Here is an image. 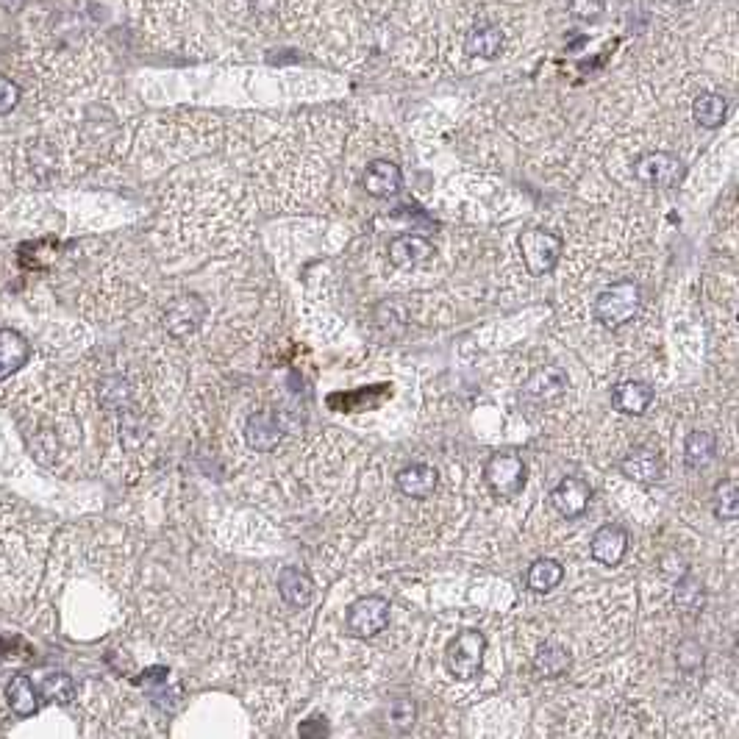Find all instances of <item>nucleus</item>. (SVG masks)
Listing matches in <instances>:
<instances>
[{
    "label": "nucleus",
    "mask_w": 739,
    "mask_h": 739,
    "mask_svg": "<svg viewBox=\"0 0 739 739\" xmlns=\"http://www.w3.org/2000/svg\"><path fill=\"white\" fill-rule=\"evenodd\" d=\"M48 528L37 514L0 495V598H28L42 576Z\"/></svg>",
    "instance_id": "nucleus-1"
},
{
    "label": "nucleus",
    "mask_w": 739,
    "mask_h": 739,
    "mask_svg": "<svg viewBox=\"0 0 739 739\" xmlns=\"http://www.w3.org/2000/svg\"><path fill=\"white\" fill-rule=\"evenodd\" d=\"M639 306H642V289L637 281L623 278L601 289V295L595 298V320L606 328H623L637 317Z\"/></svg>",
    "instance_id": "nucleus-2"
},
{
    "label": "nucleus",
    "mask_w": 739,
    "mask_h": 739,
    "mask_svg": "<svg viewBox=\"0 0 739 739\" xmlns=\"http://www.w3.org/2000/svg\"><path fill=\"white\" fill-rule=\"evenodd\" d=\"M520 253H523V262H526L528 273L531 276H548L553 267L559 264L564 253V242L551 231H542V228H528L517 239Z\"/></svg>",
    "instance_id": "nucleus-3"
},
{
    "label": "nucleus",
    "mask_w": 739,
    "mask_h": 739,
    "mask_svg": "<svg viewBox=\"0 0 739 739\" xmlns=\"http://www.w3.org/2000/svg\"><path fill=\"white\" fill-rule=\"evenodd\" d=\"M484 653H487V637L476 628H467L453 637L451 648L445 653V667L451 676L464 678V681L476 678L484 667Z\"/></svg>",
    "instance_id": "nucleus-4"
},
{
    "label": "nucleus",
    "mask_w": 739,
    "mask_h": 739,
    "mask_svg": "<svg viewBox=\"0 0 739 739\" xmlns=\"http://www.w3.org/2000/svg\"><path fill=\"white\" fill-rule=\"evenodd\" d=\"M484 478L492 495L498 498H517L526 487V462L517 453H495L484 464Z\"/></svg>",
    "instance_id": "nucleus-5"
},
{
    "label": "nucleus",
    "mask_w": 739,
    "mask_h": 739,
    "mask_svg": "<svg viewBox=\"0 0 739 739\" xmlns=\"http://www.w3.org/2000/svg\"><path fill=\"white\" fill-rule=\"evenodd\" d=\"M345 626L353 637L370 639L378 637L389 626V601L381 595H364L345 614Z\"/></svg>",
    "instance_id": "nucleus-6"
},
{
    "label": "nucleus",
    "mask_w": 739,
    "mask_h": 739,
    "mask_svg": "<svg viewBox=\"0 0 739 739\" xmlns=\"http://www.w3.org/2000/svg\"><path fill=\"white\" fill-rule=\"evenodd\" d=\"M634 176L648 187H676L684 178V162L673 153H645L634 162Z\"/></svg>",
    "instance_id": "nucleus-7"
},
{
    "label": "nucleus",
    "mask_w": 739,
    "mask_h": 739,
    "mask_svg": "<svg viewBox=\"0 0 739 739\" xmlns=\"http://www.w3.org/2000/svg\"><path fill=\"white\" fill-rule=\"evenodd\" d=\"M203 317H206V303L198 295H178L176 301L164 309L162 323L170 337L184 339L201 328Z\"/></svg>",
    "instance_id": "nucleus-8"
},
{
    "label": "nucleus",
    "mask_w": 739,
    "mask_h": 739,
    "mask_svg": "<svg viewBox=\"0 0 739 739\" xmlns=\"http://www.w3.org/2000/svg\"><path fill=\"white\" fill-rule=\"evenodd\" d=\"M589 501H592V487H589L584 478L567 476L562 478L551 492V503L556 512L567 517V520H576L587 512Z\"/></svg>",
    "instance_id": "nucleus-9"
},
{
    "label": "nucleus",
    "mask_w": 739,
    "mask_h": 739,
    "mask_svg": "<svg viewBox=\"0 0 739 739\" xmlns=\"http://www.w3.org/2000/svg\"><path fill=\"white\" fill-rule=\"evenodd\" d=\"M589 551H592L595 562L606 564V567L620 564L628 551V531L623 526H617V523L598 528L592 542H589Z\"/></svg>",
    "instance_id": "nucleus-10"
},
{
    "label": "nucleus",
    "mask_w": 739,
    "mask_h": 739,
    "mask_svg": "<svg viewBox=\"0 0 739 739\" xmlns=\"http://www.w3.org/2000/svg\"><path fill=\"white\" fill-rule=\"evenodd\" d=\"M403 184V173L401 167L389 159H376V162L367 164L362 176V187L367 195L373 198H392Z\"/></svg>",
    "instance_id": "nucleus-11"
},
{
    "label": "nucleus",
    "mask_w": 739,
    "mask_h": 739,
    "mask_svg": "<svg viewBox=\"0 0 739 739\" xmlns=\"http://www.w3.org/2000/svg\"><path fill=\"white\" fill-rule=\"evenodd\" d=\"M387 256L395 267L409 270V267L426 264L434 256V248H431L428 239L417 237V234H401V237H395L387 245Z\"/></svg>",
    "instance_id": "nucleus-12"
},
{
    "label": "nucleus",
    "mask_w": 739,
    "mask_h": 739,
    "mask_svg": "<svg viewBox=\"0 0 739 739\" xmlns=\"http://www.w3.org/2000/svg\"><path fill=\"white\" fill-rule=\"evenodd\" d=\"M278 595L284 598L287 606L292 609H306L314 598V581L309 578L306 570L301 567H284L281 573H278Z\"/></svg>",
    "instance_id": "nucleus-13"
},
{
    "label": "nucleus",
    "mask_w": 739,
    "mask_h": 739,
    "mask_svg": "<svg viewBox=\"0 0 739 739\" xmlns=\"http://www.w3.org/2000/svg\"><path fill=\"white\" fill-rule=\"evenodd\" d=\"M564 389H567V373H564L562 367H539L531 373V378L526 381V392L528 398H534L539 403H551V401H559L564 395Z\"/></svg>",
    "instance_id": "nucleus-14"
},
{
    "label": "nucleus",
    "mask_w": 739,
    "mask_h": 739,
    "mask_svg": "<svg viewBox=\"0 0 739 739\" xmlns=\"http://www.w3.org/2000/svg\"><path fill=\"white\" fill-rule=\"evenodd\" d=\"M620 470L623 476H628L631 481H639V484H653L664 476V464L659 459V453L651 451V448H637L631 451L620 462Z\"/></svg>",
    "instance_id": "nucleus-15"
},
{
    "label": "nucleus",
    "mask_w": 739,
    "mask_h": 739,
    "mask_svg": "<svg viewBox=\"0 0 739 739\" xmlns=\"http://www.w3.org/2000/svg\"><path fill=\"white\" fill-rule=\"evenodd\" d=\"M653 403V389L645 381H623L612 389V406L623 414H645Z\"/></svg>",
    "instance_id": "nucleus-16"
},
{
    "label": "nucleus",
    "mask_w": 739,
    "mask_h": 739,
    "mask_svg": "<svg viewBox=\"0 0 739 739\" xmlns=\"http://www.w3.org/2000/svg\"><path fill=\"white\" fill-rule=\"evenodd\" d=\"M3 701L6 706L12 709V714L17 717H34L39 712V695L34 684H31V678L23 676V673H17V676L9 678V684H6V692H3Z\"/></svg>",
    "instance_id": "nucleus-17"
},
{
    "label": "nucleus",
    "mask_w": 739,
    "mask_h": 739,
    "mask_svg": "<svg viewBox=\"0 0 739 739\" xmlns=\"http://www.w3.org/2000/svg\"><path fill=\"white\" fill-rule=\"evenodd\" d=\"M464 51L476 59H495L503 51V31L495 23H478L467 31Z\"/></svg>",
    "instance_id": "nucleus-18"
},
{
    "label": "nucleus",
    "mask_w": 739,
    "mask_h": 739,
    "mask_svg": "<svg viewBox=\"0 0 739 739\" xmlns=\"http://www.w3.org/2000/svg\"><path fill=\"white\" fill-rule=\"evenodd\" d=\"M437 481V470L428 464H409L398 473V489L406 498H417V501L428 498L437 489Z\"/></svg>",
    "instance_id": "nucleus-19"
},
{
    "label": "nucleus",
    "mask_w": 739,
    "mask_h": 739,
    "mask_svg": "<svg viewBox=\"0 0 739 739\" xmlns=\"http://www.w3.org/2000/svg\"><path fill=\"white\" fill-rule=\"evenodd\" d=\"M245 437L253 451L270 453L281 442V428H278L276 417L267 412H256L248 417V426H245Z\"/></svg>",
    "instance_id": "nucleus-20"
},
{
    "label": "nucleus",
    "mask_w": 739,
    "mask_h": 739,
    "mask_svg": "<svg viewBox=\"0 0 739 739\" xmlns=\"http://www.w3.org/2000/svg\"><path fill=\"white\" fill-rule=\"evenodd\" d=\"M714 453H717V437L712 431H692L684 442V464L689 470H703L706 464H712Z\"/></svg>",
    "instance_id": "nucleus-21"
},
{
    "label": "nucleus",
    "mask_w": 739,
    "mask_h": 739,
    "mask_svg": "<svg viewBox=\"0 0 739 739\" xmlns=\"http://www.w3.org/2000/svg\"><path fill=\"white\" fill-rule=\"evenodd\" d=\"M726 114H728L726 98L717 95V92H703V95H698L695 106H692V117H695V123L703 128L723 126Z\"/></svg>",
    "instance_id": "nucleus-22"
},
{
    "label": "nucleus",
    "mask_w": 739,
    "mask_h": 739,
    "mask_svg": "<svg viewBox=\"0 0 739 739\" xmlns=\"http://www.w3.org/2000/svg\"><path fill=\"white\" fill-rule=\"evenodd\" d=\"M534 670H537L542 678H559L570 670V653L564 651L562 645H542L539 653L534 656Z\"/></svg>",
    "instance_id": "nucleus-23"
},
{
    "label": "nucleus",
    "mask_w": 739,
    "mask_h": 739,
    "mask_svg": "<svg viewBox=\"0 0 739 739\" xmlns=\"http://www.w3.org/2000/svg\"><path fill=\"white\" fill-rule=\"evenodd\" d=\"M528 587L534 592H551L562 584L564 567L556 559H537L528 567Z\"/></svg>",
    "instance_id": "nucleus-24"
},
{
    "label": "nucleus",
    "mask_w": 739,
    "mask_h": 739,
    "mask_svg": "<svg viewBox=\"0 0 739 739\" xmlns=\"http://www.w3.org/2000/svg\"><path fill=\"white\" fill-rule=\"evenodd\" d=\"M673 603H676V609H681L684 614H701L703 603H706V592H703L701 581L695 576L681 578L676 584Z\"/></svg>",
    "instance_id": "nucleus-25"
},
{
    "label": "nucleus",
    "mask_w": 739,
    "mask_h": 739,
    "mask_svg": "<svg viewBox=\"0 0 739 739\" xmlns=\"http://www.w3.org/2000/svg\"><path fill=\"white\" fill-rule=\"evenodd\" d=\"M714 514L720 520H737L739 517V481L726 478L714 489Z\"/></svg>",
    "instance_id": "nucleus-26"
},
{
    "label": "nucleus",
    "mask_w": 739,
    "mask_h": 739,
    "mask_svg": "<svg viewBox=\"0 0 739 739\" xmlns=\"http://www.w3.org/2000/svg\"><path fill=\"white\" fill-rule=\"evenodd\" d=\"M42 695L59 703H70L76 698V684H73V678L64 676V673H53V676L42 678Z\"/></svg>",
    "instance_id": "nucleus-27"
},
{
    "label": "nucleus",
    "mask_w": 739,
    "mask_h": 739,
    "mask_svg": "<svg viewBox=\"0 0 739 739\" xmlns=\"http://www.w3.org/2000/svg\"><path fill=\"white\" fill-rule=\"evenodd\" d=\"M703 662H706V653H703V648L695 639H684L676 648V664L684 673H698Z\"/></svg>",
    "instance_id": "nucleus-28"
},
{
    "label": "nucleus",
    "mask_w": 739,
    "mask_h": 739,
    "mask_svg": "<svg viewBox=\"0 0 739 739\" xmlns=\"http://www.w3.org/2000/svg\"><path fill=\"white\" fill-rule=\"evenodd\" d=\"M387 717L398 731H409L414 720H417V706H414L412 698H395L387 706Z\"/></svg>",
    "instance_id": "nucleus-29"
},
{
    "label": "nucleus",
    "mask_w": 739,
    "mask_h": 739,
    "mask_svg": "<svg viewBox=\"0 0 739 739\" xmlns=\"http://www.w3.org/2000/svg\"><path fill=\"white\" fill-rule=\"evenodd\" d=\"M603 12H606V3L603 0H570V14L578 17V20H601Z\"/></svg>",
    "instance_id": "nucleus-30"
},
{
    "label": "nucleus",
    "mask_w": 739,
    "mask_h": 739,
    "mask_svg": "<svg viewBox=\"0 0 739 739\" xmlns=\"http://www.w3.org/2000/svg\"><path fill=\"white\" fill-rule=\"evenodd\" d=\"M20 103V87L14 84L12 78L0 73V117L12 114Z\"/></svg>",
    "instance_id": "nucleus-31"
},
{
    "label": "nucleus",
    "mask_w": 739,
    "mask_h": 739,
    "mask_svg": "<svg viewBox=\"0 0 739 739\" xmlns=\"http://www.w3.org/2000/svg\"><path fill=\"white\" fill-rule=\"evenodd\" d=\"M256 9L259 12H276L278 0H256Z\"/></svg>",
    "instance_id": "nucleus-32"
},
{
    "label": "nucleus",
    "mask_w": 739,
    "mask_h": 739,
    "mask_svg": "<svg viewBox=\"0 0 739 739\" xmlns=\"http://www.w3.org/2000/svg\"><path fill=\"white\" fill-rule=\"evenodd\" d=\"M23 3H26V0H0V6H3L6 12H20Z\"/></svg>",
    "instance_id": "nucleus-33"
},
{
    "label": "nucleus",
    "mask_w": 739,
    "mask_h": 739,
    "mask_svg": "<svg viewBox=\"0 0 739 739\" xmlns=\"http://www.w3.org/2000/svg\"><path fill=\"white\" fill-rule=\"evenodd\" d=\"M667 3H670V6H687L689 0H667Z\"/></svg>",
    "instance_id": "nucleus-34"
}]
</instances>
